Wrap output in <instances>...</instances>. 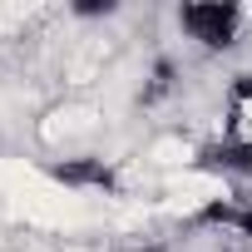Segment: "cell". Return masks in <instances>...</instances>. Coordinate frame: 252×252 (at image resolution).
I'll use <instances>...</instances> for the list:
<instances>
[{"label": "cell", "mask_w": 252, "mask_h": 252, "mask_svg": "<svg viewBox=\"0 0 252 252\" xmlns=\"http://www.w3.org/2000/svg\"><path fill=\"white\" fill-rule=\"evenodd\" d=\"M114 252H168L163 242H129V247H114Z\"/></svg>", "instance_id": "3"}, {"label": "cell", "mask_w": 252, "mask_h": 252, "mask_svg": "<svg viewBox=\"0 0 252 252\" xmlns=\"http://www.w3.org/2000/svg\"><path fill=\"white\" fill-rule=\"evenodd\" d=\"M173 20L203 55H227V50L242 45V35L252 25V10L237 5V0H183L173 10Z\"/></svg>", "instance_id": "1"}, {"label": "cell", "mask_w": 252, "mask_h": 252, "mask_svg": "<svg viewBox=\"0 0 252 252\" xmlns=\"http://www.w3.org/2000/svg\"><path fill=\"white\" fill-rule=\"evenodd\" d=\"M69 10H74L79 20H109V15H114L119 5H109V0H104V5H99V0H94V5H69Z\"/></svg>", "instance_id": "2"}]
</instances>
